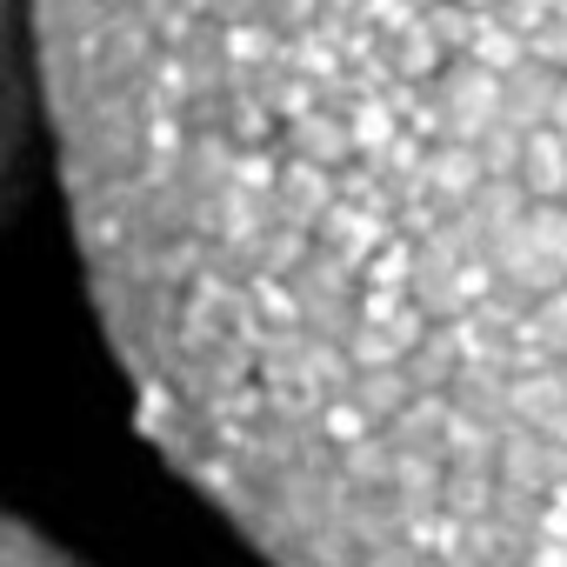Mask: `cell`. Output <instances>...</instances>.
<instances>
[{
  "label": "cell",
  "instance_id": "obj_2",
  "mask_svg": "<svg viewBox=\"0 0 567 567\" xmlns=\"http://www.w3.org/2000/svg\"><path fill=\"white\" fill-rule=\"evenodd\" d=\"M54 127L48 107V0H0V207L21 187L34 134Z\"/></svg>",
  "mask_w": 567,
  "mask_h": 567
},
{
  "label": "cell",
  "instance_id": "obj_3",
  "mask_svg": "<svg viewBox=\"0 0 567 567\" xmlns=\"http://www.w3.org/2000/svg\"><path fill=\"white\" fill-rule=\"evenodd\" d=\"M0 567H81V560L61 554L54 540H41L34 527H21V520L0 514Z\"/></svg>",
  "mask_w": 567,
  "mask_h": 567
},
{
  "label": "cell",
  "instance_id": "obj_1",
  "mask_svg": "<svg viewBox=\"0 0 567 567\" xmlns=\"http://www.w3.org/2000/svg\"><path fill=\"white\" fill-rule=\"evenodd\" d=\"M141 427L267 567H567V0H48Z\"/></svg>",
  "mask_w": 567,
  "mask_h": 567
}]
</instances>
